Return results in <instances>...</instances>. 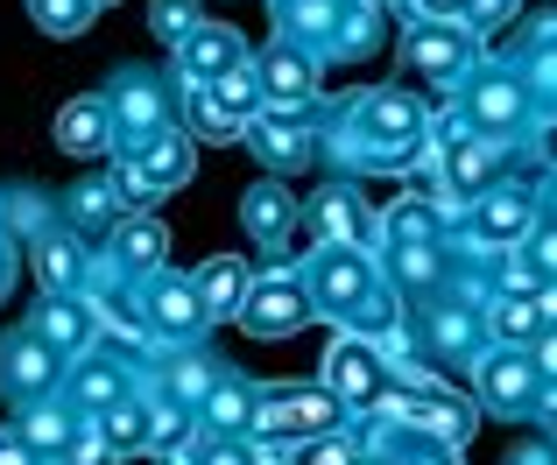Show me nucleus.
Returning a JSON list of instances; mask_svg holds the SVG:
<instances>
[{
	"mask_svg": "<svg viewBox=\"0 0 557 465\" xmlns=\"http://www.w3.org/2000/svg\"><path fill=\"white\" fill-rule=\"evenodd\" d=\"M304 289H311V303L325 317H339V331H374L395 325V297H388V275H381V254L374 247H311V261H304Z\"/></svg>",
	"mask_w": 557,
	"mask_h": 465,
	"instance_id": "1",
	"label": "nucleus"
},
{
	"mask_svg": "<svg viewBox=\"0 0 557 465\" xmlns=\"http://www.w3.org/2000/svg\"><path fill=\"white\" fill-rule=\"evenodd\" d=\"M135 317L149 331V353H170V345H205L212 317H205L198 282L177 268H156L149 282H135Z\"/></svg>",
	"mask_w": 557,
	"mask_h": 465,
	"instance_id": "2",
	"label": "nucleus"
},
{
	"mask_svg": "<svg viewBox=\"0 0 557 465\" xmlns=\"http://www.w3.org/2000/svg\"><path fill=\"white\" fill-rule=\"evenodd\" d=\"M544 374H536L530 345H487V353L473 360V402L480 416H508V424H530L536 410H544Z\"/></svg>",
	"mask_w": 557,
	"mask_h": 465,
	"instance_id": "3",
	"label": "nucleus"
},
{
	"mask_svg": "<svg viewBox=\"0 0 557 465\" xmlns=\"http://www.w3.org/2000/svg\"><path fill=\"white\" fill-rule=\"evenodd\" d=\"M451 232L466 240V254H508V247H522L530 240V226H536V184H494V191H480L473 205H459L451 212Z\"/></svg>",
	"mask_w": 557,
	"mask_h": 465,
	"instance_id": "4",
	"label": "nucleus"
},
{
	"mask_svg": "<svg viewBox=\"0 0 557 465\" xmlns=\"http://www.w3.org/2000/svg\"><path fill=\"white\" fill-rule=\"evenodd\" d=\"M325 113L332 106H261L255 121H247V141H255V155L269 169H318V155H325Z\"/></svg>",
	"mask_w": 557,
	"mask_h": 465,
	"instance_id": "5",
	"label": "nucleus"
},
{
	"mask_svg": "<svg viewBox=\"0 0 557 465\" xmlns=\"http://www.w3.org/2000/svg\"><path fill=\"white\" fill-rule=\"evenodd\" d=\"M403 56H409V64H417L445 99L459 92V85L473 78L480 64H487V56H480V36H473L466 22H417V14H409V28H403Z\"/></svg>",
	"mask_w": 557,
	"mask_h": 465,
	"instance_id": "6",
	"label": "nucleus"
},
{
	"mask_svg": "<svg viewBox=\"0 0 557 465\" xmlns=\"http://www.w3.org/2000/svg\"><path fill=\"white\" fill-rule=\"evenodd\" d=\"M141 374H149V360H141V353H121V360H113V345L99 339L92 353L64 360V381H57V388H64V402L78 416H99V410H113L127 388H141Z\"/></svg>",
	"mask_w": 557,
	"mask_h": 465,
	"instance_id": "7",
	"label": "nucleus"
},
{
	"mask_svg": "<svg viewBox=\"0 0 557 465\" xmlns=\"http://www.w3.org/2000/svg\"><path fill=\"white\" fill-rule=\"evenodd\" d=\"M480 297H487V282H466V289H437V297H423V325L417 339L431 345L437 360H480L487 353V325H480Z\"/></svg>",
	"mask_w": 557,
	"mask_h": 465,
	"instance_id": "8",
	"label": "nucleus"
},
{
	"mask_svg": "<svg viewBox=\"0 0 557 465\" xmlns=\"http://www.w3.org/2000/svg\"><path fill=\"white\" fill-rule=\"evenodd\" d=\"M451 106H459L480 135H522V127L536 121L530 92H522V71H502V64H480L473 78L451 92Z\"/></svg>",
	"mask_w": 557,
	"mask_h": 465,
	"instance_id": "9",
	"label": "nucleus"
},
{
	"mask_svg": "<svg viewBox=\"0 0 557 465\" xmlns=\"http://www.w3.org/2000/svg\"><path fill=\"white\" fill-rule=\"evenodd\" d=\"M311 317H318V303H311V289H304L297 268H283V261H275L269 275H255V282H247L240 325L255 331V339H289V331H304Z\"/></svg>",
	"mask_w": 557,
	"mask_h": 465,
	"instance_id": "10",
	"label": "nucleus"
},
{
	"mask_svg": "<svg viewBox=\"0 0 557 465\" xmlns=\"http://www.w3.org/2000/svg\"><path fill=\"white\" fill-rule=\"evenodd\" d=\"M304 232H311V247H374L381 254V219L354 184H318L304 205Z\"/></svg>",
	"mask_w": 557,
	"mask_h": 465,
	"instance_id": "11",
	"label": "nucleus"
},
{
	"mask_svg": "<svg viewBox=\"0 0 557 465\" xmlns=\"http://www.w3.org/2000/svg\"><path fill=\"white\" fill-rule=\"evenodd\" d=\"M107 106H113V149H135V141H149L156 127H170V85L156 78V71L127 64V71H113Z\"/></svg>",
	"mask_w": 557,
	"mask_h": 465,
	"instance_id": "12",
	"label": "nucleus"
},
{
	"mask_svg": "<svg viewBox=\"0 0 557 465\" xmlns=\"http://www.w3.org/2000/svg\"><path fill=\"white\" fill-rule=\"evenodd\" d=\"M325 388H332V395H339L354 416L381 402V388H388V360L374 353L368 331H339V339H332V353H325Z\"/></svg>",
	"mask_w": 557,
	"mask_h": 465,
	"instance_id": "13",
	"label": "nucleus"
},
{
	"mask_svg": "<svg viewBox=\"0 0 557 465\" xmlns=\"http://www.w3.org/2000/svg\"><path fill=\"white\" fill-rule=\"evenodd\" d=\"M28 261H36L42 297H85V289H92V268H99L92 240L71 232V226H42L36 240H28Z\"/></svg>",
	"mask_w": 557,
	"mask_h": 465,
	"instance_id": "14",
	"label": "nucleus"
},
{
	"mask_svg": "<svg viewBox=\"0 0 557 465\" xmlns=\"http://www.w3.org/2000/svg\"><path fill=\"white\" fill-rule=\"evenodd\" d=\"M57 381H64V353H57L36 325L0 339V395L36 402V395H57Z\"/></svg>",
	"mask_w": 557,
	"mask_h": 465,
	"instance_id": "15",
	"label": "nucleus"
},
{
	"mask_svg": "<svg viewBox=\"0 0 557 465\" xmlns=\"http://www.w3.org/2000/svg\"><path fill=\"white\" fill-rule=\"evenodd\" d=\"M381 275L403 297H437L459 275V261H451V240H381Z\"/></svg>",
	"mask_w": 557,
	"mask_h": 465,
	"instance_id": "16",
	"label": "nucleus"
},
{
	"mask_svg": "<svg viewBox=\"0 0 557 465\" xmlns=\"http://www.w3.org/2000/svg\"><path fill=\"white\" fill-rule=\"evenodd\" d=\"M163 268V226L156 219H121L107 232V254H99V268H92V289L99 282H149V275Z\"/></svg>",
	"mask_w": 557,
	"mask_h": 465,
	"instance_id": "17",
	"label": "nucleus"
},
{
	"mask_svg": "<svg viewBox=\"0 0 557 465\" xmlns=\"http://www.w3.org/2000/svg\"><path fill=\"white\" fill-rule=\"evenodd\" d=\"M240 226L261 254H283L304 226V205L283 191V177H261V184H247V198H240Z\"/></svg>",
	"mask_w": 557,
	"mask_h": 465,
	"instance_id": "18",
	"label": "nucleus"
},
{
	"mask_svg": "<svg viewBox=\"0 0 557 465\" xmlns=\"http://www.w3.org/2000/svg\"><path fill=\"white\" fill-rule=\"evenodd\" d=\"M255 78H261V106H311L318 99V56L275 36L269 50L255 56Z\"/></svg>",
	"mask_w": 557,
	"mask_h": 465,
	"instance_id": "19",
	"label": "nucleus"
},
{
	"mask_svg": "<svg viewBox=\"0 0 557 465\" xmlns=\"http://www.w3.org/2000/svg\"><path fill=\"white\" fill-rule=\"evenodd\" d=\"M50 135H57L64 155H113V106H107V92H85V99H71V106H57Z\"/></svg>",
	"mask_w": 557,
	"mask_h": 465,
	"instance_id": "20",
	"label": "nucleus"
},
{
	"mask_svg": "<svg viewBox=\"0 0 557 465\" xmlns=\"http://www.w3.org/2000/svg\"><path fill=\"white\" fill-rule=\"evenodd\" d=\"M36 331H42V339H50L64 360H78V353H92V345H99V303H92V297H42Z\"/></svg>",
	"mask_w": 557,
	"mask_h": 465,
	"instance_id": "21",
	"label": "nucleus"
},
{
	"mask_svg": "<svg viewBox=\"0 0 557 465\" xmlns=\"http://www.w3.org/2000/svg\"><path fill=\"white\" fill-rule=\"evenodd\" d=\"M170 56H177V78H219L226 64H240V56H247V36L233 22H198Z\"/></svg>",
	"mask_w": 557,
	"mask_h": 465,
	"instance_id": "22",
	"label": "nucleus"
},
{
	"mask_svg": "<svg viewBox=\"0 0 557 465\" xmlns=\"http://www.w3.org/2000/svg\"><path fill=\"white\" fill-rule=\"evenodd\" d=\"M170 92H177V106H184V135L190 141H247V121L219 106V92L205 78H177V71H170Z\"/></svg>",
	"mask_w": 557,
	"mask_h": 465,
	"instance_id": "23",
	"label": "nucleus"
},
{
	"mask_svg": "<svg viewBox=\"0 0 557 465\" xmlns=\"http://www.w3.org/2000/svg\"><path fill=\"white\" fill-rule=\"evenodd\" d=\"M255 410H261V388L226 367L212 381V395L198 402V430H212V438H247V430H255Z\"/></svg>",
	"mask_w": 557,
	"mask_h": 465,
	"instance_id": "24",
	"label": "nucleus"
},
{
	"mask_svg": "<svg viewBox=\"0 0 557 465\" xmlns=\"http://www.w3.org/2000/svg\"><path fill=\"white\" fill-rule=\"evenodd\" d=\"M71 430H78V410H71L64 395H36V402H22V416H14V444L36 452V458H57Z\"/></svg>",
	"mask_w": 557,
	"mask_h": 465,
	"instance_id": "25",
	"label": "nucleus"
},
{
	"mask_svg": "<svg viewBox=\"0 0 557 465\" xmlns=\"http://www.w3.org/2000/svg\"><path fill=\"white\" fill-rule=\"evenodd\" d=\"M121 219H127V205H121V191H113V177H85V184L64 191V226L85 232V240H107Z\"/></svg>",
	"mask_w": 557,
	"mask_h": 465,
	"instance_id": "26",
	"label": "nucleus"
},
{
	"mask_svg": "<svg viewBox=\"0 0 557 465\" xmlns=\"http://www.w3.org/2000/svg\"><path fill=\"white\" fill-rule=\"evenodd\" d=\"M381 240H451V205L437 191H409L381 212Z\"/></svg>",
	"mask_w": 557,
	"mask_h": 465,
	"instance_id": "27",
	"label": "nucleus"
},
{
	"mask_svg": "<svg viewBox=\"0 0 557 465\" xmlns=\"http://www.w3.org/2000/svg\"><path fill=\"white\" fill-rule=\"evenodd\" d=\"M275 8V36L297 42V50L325 56L332 50V22H339V0H269Z\"/></svg>",
	"mask_w": 557,
	"mask_h": 465,
	"instance_id": "28",
	"label": "nucleus"
},
{
	"mask_svg": "<svg viewBox=\"0 0 557 465\" xmlns=\"http://www.w3.org/2000/svg\"><path fill=\"white\" fill-rule=\"evenodd\" d=\"M135 163L149 169L156 198H163V191H184V184L198 177V163H190V135H177V127H156L149 141H135Z\"/></svg>",
	"mask_w": 557,
	"mask_h": 465,
	"instance_id": "29",
	"label": "nucleus"
},
{
	"mask_svg": "<svg viewBox=\"0 0 557 465\" xmlns=\"http://www.w3.org/2000/svg\"><path fill=\"white\" fill-rule=\"evenodd\" d=\"M99 424H107V438L121 444V452H149V444H156V395H149V374H141V388H127L113 410H99Z\"/></svg>",
	"mask_w": 557,
	"mask_h": 465,
	"instance_id": "30",
	"label": "nucleus"
},
{
	"mask_svg": "<svg viewBox=\"0 0 557 465\" xmlns=\"http://www.w3.org/2000/svg\"><path fill=\"white\" fill-rule=\"evenodd\" d=\"M190 282H198V297H205V317H240V303H247V282H255V275H247V261H233V254H212L205 261L198 275H190Z\"/></svg>",
	"mask_w": 557,
	"mask_h": 465,
	"instance_id": "31",
	"label": "nucleus"
},
{
	"mask_svg": "<svg viewBox=\"0 0 557 465\" xmlns=\"http://www.w3.org/2000/svg\"><path fill=\"white\" fill-rule=\"evenodd\" d=\"M480 325H487V345H530L536 331V303L530 297H516V289H487L480 297Z\"/></svg>",
	"mask_w": 557,
	"mask_h": 465,
	"instance_id": "32",
	"label": "nucleus"
},
{
	"mask_svg": "<svg viewBox=\"0 0 557 465\" xmlns=\"http://www.w3.org/2000/svg\"><path fill=\"white\" fill-rule=\"evenodd\" d=\"M381 28H388V8H381V0H339V22H332V50L325 56H374Z\"/></svg>",
	"mask_w": 557,
	"mask_h": 465,
	"instance_id": "33",
	"label": "nucleus"
},
{
	"mask_svg": "<svg viewBox=\"0 0 557 465\" xmlns=\"http://www.w3.org/2000/svg\"><path fill=\"white\" fill-rule=\"evenodd\" d=\"M127 452L107 438V424L99 416H78V430L64 438V452H57V465H121Z\"/></svg>",
	"mask_w": 557,
	"mask_h": 465,
	"instance_id": "34",
	"label": "nucleus"
},
{
	"mask_svg": "<svg viewBox=\"0 0 557 465\" xmlns=\"http://www.w3.org/2000/svg\"><path fill=\"white\" fill-rule=\"evenodd\" d=\"M219 92V106L226 113H240V121H255L261 113V78H255V56H240V64H226L219 78H205Z\"/></svg>",
	"mask_w": 557,
	"mask_h": 465,
	"instance_id": "35",
	"label": "nucleus"
},
{
	"mask_svg": "<svg viewBox=\"0 0 557 465\" xmlns=\"http://www.w3.org/2000/svg\"><path fill=\"white\" fill-rule=\"evenodd\" d=\"M28 14H36L42 36H85L92 28V0H28Z\"/></svg>",
	"mask_w": 557,
	"mask_h": 465,
	"instance_id": "36",
	"label": "nucleus"
},
{
	"mask_svg": "<svg viewBox=\"0 0 557 465\" xmlns=\"http://www.w3.org/2000/svg\"><path fill=\"white\" fill-rule=\"evenodd\" d=\"M198 22H205V8H198V0H149V28L170 42V50H177V42H184Z\"/></svg>",
	"mask_w": 557,
	"mask_h": 465,
	"instance_id": "37",
	"label": "nucleus"
},
{
	"mask_svg": "<svg viewBox=\"0 0 557 465\" xmlns=\"http://www.w3.org/2000/svg\"><path fill=\"white\" fill-rule=\"evenodd\" d=\"M42 226H57L50 198H42V191H8V226H0V232H22V240H36Z\"/></svg>",
	"mask_w": 557,
	"mask_h": 465,
	"instance_id": "38",
	"label": "nucleus"
},
{
	"mask_svg": "<svg viewBox=\"0 0 557 465\" xmlns=\"http://www.w3.org/2000/svg\"><path fill=\"white\" fill-rule=\"evenodd\" d=\"M107 177H113V191H121V205H149V198H156V184H149V169L135 163V149H113Z\"/></svg>",
	"mask_w": 557,
	"mask_h": 465,
	"instance_id": "39",
	"label": "nucleus"
},
{
	"mask_svg": "<svg viewBox=\"0 0 557 465\" xmlns=\"http://www.w3.org/2000/svg\"><path fill=\"white\" fill-rule=\"evenodd\" d=\"M304 465H360L354 424H346V430H325V438H304Z\"/></svg>",
	"mask_w": 557,
	"mask_h": 465,
	"instance_id": "40",
	"label": "nucleus"
},
{
	"mask_svg": "<svg viewBox=\"0 0 557 465\" xmlns=\"http://www.w3.org/2000/svg\"><path fill=\"white\" fill-rule=\"evenodd\" d=\"M198 465H255V438H212V430H198Z\"/></svg>",
	"mask_w": 557,
	"mask_h": 465,
	"instance_id": "41",
	"label": "nucleus"
},
{
	"mask_svg": "<svg viewBox=\"0 0 557 465\" xmlns=\"http://www.w3.org/2000/svg\"><path fill=\"white\" fill-rule=\"evenodd\" d=\"M508 14H516V0H466V28H473L480 42H487L494 28L508 22Z\"/></svg>",
	"mask_w": 557,
	"mask_h": 465,
	"instance_id": "42",
	"label": "nucleus"
},
{
	"mask_svg": "<svg viewBox=\"0 0 557 465\" xmlns=\"http://www.w3.org/2000/svg\"><path fill=\"white\" fill-rule=\"evenodd\" d=\"M522 254H530V268H536V275L550 282V275H557V226H530V240H522Z\"/></svg>",
	"mask_w": 557,
	"mask_h": 465,
	"instance_id": "43",
	"label": "nucleus"
},
{
	"mask_svg": "<svg viewBox=\"0 0 557 465\" xmlns=\"http://www.w3.org/2000/svg\"><path fill=\"white\" fill-rule=\"evenodd\" d=\"M530 360H536V374H544V388H557V331H536Z\"/></svg>",
	"mask_w": 557,
	"mask_h": 465,
	"instance_id": "44",
	"label": "nucleus"
},
{
	"mask_svg": "<svg viewBox=\"0 0 557 465\" xmlns=\"http://www.w3.org/2000/svg\"><path fill=\"white\" fill-rule=\"evenodd\" d=\"M417 22H466V0H409Z\"/></svg>",
	"mask_w": 557,
	"mask_h": 465,
	"instance_id": "45",
	"label": "nucleus"
},
{
	"mask_svg": "<svg viewBox=\"0 0 557 465\" xmlns=\"http://www.w3.org/2000/svg\"><path fill=\"white\" fill-rule=\"evenodd\" d=\"M536 226H557V169H544L536 184Z\"/></svg>",
	"mask_w": 557,
	"mask_h": 465,
	"instance_id": "46",
	"label": "nucleus"
},
{
	"mask_svg": "<svg viewBox=\"0 0 557 465\" xmlns=\"http://www.w3.org/2000/svg\"><path fill=\"white\" fill-rule=\"evenodd\" d=\"M536 325H544V331H557V275H550V282H536Z\"/></svg>",
	"mask_w": 557,
	"mask_h": 465,
	"instance_id": "47",
	"label": "nucleus"
},
{
	"mask_svg": "<svg viewBox=\"0 0 557 465\" xmlns=\"http://www.w3.org/2000/svg\"><path fill=\"white\" fill-rule=\"evenodd\" d=\"M149 458H156V465H198V438H184V444H156Z\"/></svg>",
	"mask_w": 557,
	"mask_h": 465,
	"instance_id": "48",
	"label": "nucleus"
},
{
	"mask_svg": "<svg viewBox=\"0 0 557 465\" xmlns=\"http://www.w3.org/2000/svg\"><path fill=\"white\" fill-rule=\"evenodd\" d=\"M508 465H557V444L536 438V444H522V452H508Z\"/></svg>",
	"mask_w": 557,
	"mask_h": 465,
	"instance_id": "49",
	"label": "nucleus"
},
{
	"mask_svg": "<svg viewBox=\"0 0 557 465\" xmlns=\"http://www.w3.org/2000/svg\"><path fill=\"white\" fill-rule=\"evenodd\" d=\"M0 465H42V458H36V452H22L14 438H0Z\"/></svg>",
	"mask_w": 557,
	"mask_h": 465,
	"instance_id": "50",
	"label": "nucleus"
},
{
	"mask_svg": "<svg viewBox=\"0 0 557 465\" xmlns=\"http://www.w3.org/2000/svg\"><path fill=\"white\" fill-rule=\"evenodd\" d=\"M536 424H544V438L557 444V388H550V395H544V410H536Z\"/></svg>",
	"mask_w": 557,
	"mask_h": 465,
	"instance_id": "51",
	"label": "nucleus"
},
{
	"mask_svg": "<svg viewBox=\"0 0 557 465\" xmlns=\"http://www.w3.org/2000/svg\"><path fill=\"white\" fill-rule=\"evenodd\" d=\"M8 282H14V247H8V232H0V297H8Z\"/></svg>",
	"mask_w": 557,
	"mask_h": 465,
	"instance_id": "52",
	"label": "nucleus"
},
{
	"mask_svg": "<svg viewBox=\"0 0 557 465\" xmlns=\"http://www.w3.org/2000/svg\"><path fill=\"white\" fill-rule=\"evenodd\" d=\"M360 465H403V458H388V452H360Z\"/></svg>",
	"mask_w": 557,
	"mask_h": 465,
	"instance_id": "53",
	"label": "nucleus"
},
{
	"mask_svg": "<svg viewBox=\"0 0 557 465\" xmlns=\"http://www.w3.org/2000/svg\"><path fill=\"white\" fill-rule=\"evenodd\" d=\"M0 226H8V191H0Z\"/></svg>",
	"mask_w": 557,
	"mask_h": 465,
	"instance_id": "54",
	"label": "nucleus"
},
{
	"mask_svg": "<svg viewBox=\"0 0 557 465\" xmlns=\"http://www.w3.org/2000/svg\"><path fill=\"white\" fill-rule=\"evenodd\" d=\"M92 8H113V0H92Z\"/></svg>",
	"mask_w": 557,
	"mask_h": 465,
	"instance_id": "55",
	"label": "nucleus"
},
{
	"mask_svg": "<svg viewBox=\"0 0 557 465\" xmlns=\"http://www.w3.org/2000/svg\"><path fill=\"white\" fill-rule=\"evenodd\" d=\"M381 8H388V0H381Z\"/></svg>",
	"mask_w": 557,
	"mask_h": 465,
	"instance_id": "56",
	"label": "nucleus"
}]
</instances>
